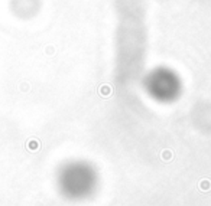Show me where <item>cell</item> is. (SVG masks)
<instances>
[{
    "instance_id": "obj_1",
    "label": "cell",
    "mask_w": 211,
    "mask_h": 206,
    "mask_svg": "<svg viewBox=\"0 0 211 206\" xmlns=\"http://www.w3.org/2000/svg\"><path fill=\"white\" fill-rule=\"evenodd\" d=\"M57 190L68 202H85L100 187L97 169L85 160H69L61 166L55 177Z\"/></svg>"
},
{
    "instance_id": "obj_2",
    "label": "cell",
    "mask_w": 211,
    "mask_h": 206,
    "mask_svg": "<svg viewBox=\"0 0 211 206\" xmlns=\"http://www.w3.org/2000/svg\"><path fill=\"white\" fill-rule=\"evenodd\" d=\"M145 88L153 100L161 102H171L177 100L181 92L179 78L169 69H155L147 75Z\"/></svg>"
}]
</instances>
